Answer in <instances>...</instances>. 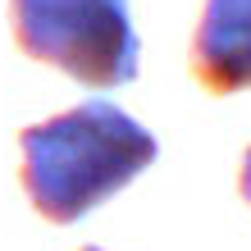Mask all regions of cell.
Here are the masks:
<instances>
[{"instance_id":"6da1fadb","label":"cell","mask_w":251,"mask_h":251,"mask_svg":"<svg viewBox=\"0 0 251 251\" xmlns=\"http://www.w3.org/2000/svg\"><path fill=\"white\" fill-rule=\"evenodd\" d=\"M27 201L50 224H78L155 165L160 142L105 96L19 132Z\"/></svg>"},{"instance_id":"7a4b0ae2","label":"cell","mask_w":251,"mask_h":251,"mask_svg":"<svg viewBox=\"0 0 251 251\" xmlns=\"http://www.w3.org/2000/svg\"><path fill=\"white\" fill-rule=\"evenodd\" d=\"M23 55L82 87H124L142 73V41L128 0H9Z\"/></svg>"},{"instance_id":"3957f363","label":"cell","mask_w":251,"mask_h":251,"mask_svg":"<svg viewBox=\"0 0 251 251\" xmlns=\"http://www.w3.org/2000/svg\"><path fill=\"white\" fill-rule=\"evenodd\" d=\"M192 78L210 96L251 92V0H205L192 32Z\"/></svg>"},{"instance_id":"277c9868","label":"cell","mask_w":251,"mask_h":251,"mask_svg":"<svg viewBox=\"0 0 251 251\" xmlns=\"http://www.w3.org/2000/svg\"><path fill=\"white\" fill-rule=\"evenodd\" d=\"M238 192H242V201L251 205V146L242 151V169H238Z\"/></svg>"},{"instance_id":"5b68a950","label":"cell","mask_w":251,"mask_h":251,"mask_svg":"<svg viewBox=\"0 0 251 251\" xmlns=\"http://www.w3.org/2000/svg\"><path fill=\"white\" fill-rule=\"evenodd\" d=\"M82 251H100V247H82Z\"/></svg>"}]
</instances>
